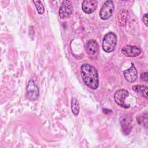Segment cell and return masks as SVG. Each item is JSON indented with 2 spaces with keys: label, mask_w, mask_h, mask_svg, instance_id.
<instances>
[{
  "label": "cell",
  "mask_w": 148,
  "mask_h": 148,
  "mask_svg": "<svg viewBox=\"0 0 148 148\" xmlns=\"http://www.w3.org/2000/svg\"><path fill=\"white\" fill-rule=\"evenodd\" d=\"M80 73L84 84L92 90L98 87V75L94 66L89 64H83L80 68Z\"/></svg>",
  "instance_id": "obj_1"
},
{
  "label": "cell",
  "mask_w": 148,
  "mask_h": 148,
  "mask_svg": "<svg viewBox=\"0 0 148 148\" xmlns=\"http://www.w3.org/2000/svg\"><path fill=\"white\" fill-rule=\"evenodd\" d=\"M117 37L116 35L112 32H109L106 34L102 40V49L106 53L112 52L116 46Z\"/></svg>",
  "instance_id": "obj_2"
},
{
  "label": "cell",
  "mask_w": 148,
  "mask_h": 148,
  "mask_svg": "<svg viewBox=\"0 0 148 148\" xmlns=\"http://www.w3.org/2000/svg\"><path fill=\"white\" fill-rule=\"evenodd\" d=\"M114 4L112 1H106L104 2L99 11V17L102 20H106L112 15Z\"/></svg>",
  "instance_id": "obj_3"
},
{
  "label": "cell",
  "mask_w": 148,
  "mask_h": 148,
  "mask_svg": "<svg viewBox=\"0 0 148 148\" xmlns=\"http://www.w3.org/2000/svg\"><path fill=\"white\" fill-rule=\"evenodd\" d=\"M128 91L125 89L118 90L114 94V100L115 102L120 106L124 108H128L130 105L129 104H126L124 100L128 96Z\"/></svg>",
  "instance_id": "obj_4"
},
{
  "label": "cell",
  "mask_w": 148,
  "mask_h": 148,
  "mask_svg": "<svg viewBox=\"0 0 148 148\" xmlns=\"http://www.w3.org/2000/svg\"><path fill=\"white\" fill-rule=\"evenodd\" d=\"M73 8L70 1H64L60 8L59 16L61 18L64 19L69 17L72 13Z\"/></svg>",
  "instance_id": "obj_5"
},
{
  "label": "cell",
  "mask_w": 148,
  "mask_h": 148,
  "mask_svg": "<svg viewBox=\"0 0 148 148\" xmlns=\"http://www.w3.org/2000/svg\"><path fill=\"white\" fill-rule=\"evenodd\" d=\"M27 97L31 101L36 100L39 95V91L38 87L35 85L32 80L29 81L27 87Z\"/></svg>",
  "instance_id": "obj_6"
},
{
  "label": "cell",
  "mask_w": 148,
  "mask_h": 148,
  "mask_svg": "<svg viewBox=\"0 0 148 148\" xmlns=\"http://www.w3.org/2000/svg\"><path fill=\"white\" fill-rule=\"evenodd\" d=\"M86 51L91 58H95L98 53V45L97 42L94 40H89L86 45Z\"/></svg>",
  "instance_id": "obj_7"
},
{
  "label": "cell",
  "mask_w": 148,
  "mask_h": 148,
  "mask_svg": "<svg viewBox=\"0 0 148 148\" xmlns=\"http://www.w3.org/2000/svg\"><path fill=\"white\" fill-rule=\"evenodd\" d=\"M121 52L126 57H136L140 54L141 50L136 46L127 45L122 48Z\"/></svg>",
  "instance_id": "obj_8"
},
{
  "label": "cell",
  "mask_w": 148,
  "mask_h": 148,
  "mask_svg": "<svg viewBox=\"0 0 148 148\" xmlns=\"http://www.w3.org/2000/svg\"><path fill=\"white\" fill-rule=\"evenodd\" d=\"M98 6L97 0H85L82 2V8L83 10L87 14L94 12Z\"/></svg>",
  "instance_id": "obj_9"
},
{
  "label": "cell",
  "mask_w": 148,
  "mask_h": 148,
  "mask_svg": "<svg viewBox=\"0 0 148 148\" xmlns=\"http://www.w3.org/2000/svg\"><path fill=\"white\" fill-rule=\"evenodd\" d=\"M123 75L125 80L128 82H134L136 80L138 74L136 69L133 63H131V66L130 68L123 72Z\"/></svg>",
  "instance_id": "obj_10"
},
{
  "label": "cell",
  "mask_w": 148,
  "mask_h": 148,
  "mask_svg": "<svg viewBox=\"0 0 148 148\" xmlns=\"http://www.w3.org/2000/svg\"><path fill=\"white\" fill-rule=\"evenodd\" d=\"M120 124L121 127L122 132L124 135H128L131 132L132 129L131 120L128 117H124L121 121Z\"/></svg>",
  "instance_id": "obj_11"
},
{
  "label": "cell",
  "mask_w": 148,
  "mask_h": 148,
  "mask_svg": "<svg viewBox=\"0 0 148 148\" xmlns=\"http://www.w3.org/2000/svg\"><path fill=\"white\" fill-rule=\"evenodd\" d=\"M132 90L143 97L147 98V87L143 85H135L132 87Z\"/></svg>",
  "instance_id": "obj_12"
},
{
  "label": "cell",
  "mask_w": 148,
  "mask_h": 148,
  "mask_svg": "<svg viewBox=\"0 0 148 148\" xmlns=\"http://www.w3.org/2000/svg\"><path fill=\"white\" fill-rule=\"evenodd\" d=\"M71 109L73 114L75 116H77L79 114V111H80V106H79V103L76 98H72Z\"/></svg>",
  "instance_id": "obj_13"
},
{
  "label": "cell",
  "mask_w": 148,
  "mask_h": 148,
  "mask_svg": "<svg viewBox=\"0 0 148 148\" xmlns=\"http://www.w3.org/2000/svg\"><path fill=\"white\" fill-rule=\"evenodd\" d=\"M34 3L35 6L37 9V11L39 14H42L45 12V8L43 5H42L41 1H34Z\"/></svg>",
  "instance_id": "obj_14"
},
{
  "label": "cell",
  "mask_w": 148,
  "mask_h": 148,
  "mask_svg": "<svg viewBox=\"0 0 148 148\" xmlns=\"http://www.w3.org/2000/svg\"><path fill=\"white\" fill-rule=\"evenodd\" d=\"M147 119V116L146 115L145 117L144 116H140L139 117V119H137V121H138V123L140 124H145L146 125L147 124V120H145V119Z\"/></svg>",
  "instance_id": "obj_15"
},
{
  "label": "cell",
  "mask_w": 148,
  "mask_h": 148,
  "mask_svg": "<svg viewBox=\"0 0 148 148\" xmlns=\"http://www.w3.org/2000/svg\"><path fill=\"white\" fill-rule=\"evenodd\" d=\"M140 79L142 81L147 82L148 80L147 77V72H143L140 75Z\"/></svg>",
  "instance_id": "obj_16"
},
{
  "label": "cell",
  "mask_w": 148,
  "mask_h": 148,
  "mask_svg": "<svg viewBox=\"0 0 148 148\" xmlns=\"http://www.w3.org/2000/svg\"><path fill=\"white\" fill-rule=\"evenodd\" d=\"M143 21L146 27H147V13H145L143 17Z\"/></svg>",
  "instance_id": "obj_17"
}]
</instances>
